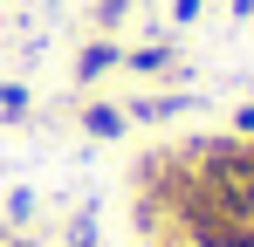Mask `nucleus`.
<instances>
[{
    "label": "nucleus",
    "mask_w": 254,
    "mask_h": 247,
    "mask_svg": "<svg viewBox=\"0 0 254 247\" xmlns=\"http://www.w3.org/2000/svg\"><path fill=\"white\" fill-rule=\"evenodd\" d=\"M69 247H96V213H76V227H69Z\"/></svg>",
    "instance_id": "6"
},
{
    "label": "nucleus",
    "mask_w": 254,
    "mask_h": 247,
    "mask_svg": "<svg viewBox=\"0 0 254 247\" xmlns=\"http://www.w3.org/2000/svg\"><path fill=\"white\" fill-rule=\"evenodd\" d=\"M234 137H254V103H248V110H234Z\"/></svg>",
    "instance_id": "8"
},
{
    "label": "nucleus",
    "mask_w": 254,
    "mask_h": 247,
    "mask_svg": "<svg viewBox=\"0 0 254 247\" xmlns=\"http://www.w3.org/2000/svg\"><path fill=\"white\" fill-rule=\"evenodd\" d=\"M0 117H28V82H0Z\"/></svg>",
    "instance_id": "5"
},
{
    "label": "nucleus",
    "mask_w": 254,
    "mask_h": 247,
    "mask_svg": "<svg viewBox=\"0 0 254 247\" xmlns=\"http://www.w3.org/2000/svg\"><path fill=\"white\" fill-rule=\"evenodd\" d=\"M83 130H89V137H124L130 117L117 110V103H89V110H83Z\"/></svg>",
    "instance_id": "3"
},
{
    "label": "nucleus",
    "mask_w": 254,
    "mask_h": 247,
    "mask_svg": "<svg viewBox=\"0 0 254 247\" xmlns=\"http://www.w3.org/2000/svg\"><path fill=\"white\" fill-rule=\"evenodd\" d=\"M192 165V185H199V199L220 206V213H254V137H206V144H192L186 151Z\"/></svg>",
    "instance_id": "1"
},
{
    "label": "nucleus",
    "mask_w": 254,
    "mask_h": 247,
    "mask_svg": "<svg viewBox=\"0 0 254 247\" xmlns=\"http://www.w3.org/2000/svg\"><path fill=\"white\" fill-rule=\"evenodd\" d=\"M234 14H254V0H234Z\"/></svg>",
    "instance_id": "9"
},
{
    "label": "nucleus",
    "mask_w": 254,
    "mask_h": 247,
    "mask_svg": "<svg viewBox=\"0 0 254 247\" xmlns=\"http://www.w3.org/2000/svg\"><path fill=\"white\" fill-rule=\"evenodd\" d=\"M110 69H124V48L117 41H89L83 55H76V82H96V76H110Z\"/></svg>",
    "instance_id": "2"
},
{
    "label": "nucleus",
    "mask_w": 254,
    "mask_h": 247,
    "mask_svg": "<svg viewBox=\"0 0 254 247\" xmlns=\"http://www.w3.org/2000/svg\"><path fill=\"white\" fill-rule=\"evenodd\" d=\"M199 7H206V0H172V28H192V21H199Z\"/></svg>",
    "instance_id": "7"
},
{
    "label": "nucleus",
    "mask_w": 254,
    "mask_h": 247,
    "mask_svg": "<svg viewBox=\"0 0 254 247\" xmlns=\"http://www.w3.org/2000/svg\"><path fill=\"white\" fill-rule=\"evenodd\" d=\"M124 69H130V76H158V69H172V41H151V48H124Z\"/></svg>",
    "instance_id": "4"
}]
</instances>
